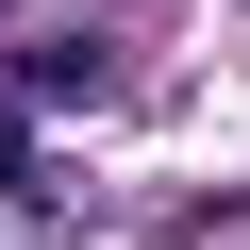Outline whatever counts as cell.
Here are the masks:
<instances>
[{
  "mask_svg": "<svg viewBox=\"0 0 250 250\" xmlns=\"http://www.w3.org/2000/svg\"><path fill=\"white\" fill-rule=\"evenodd\" d=\"M0 17H17V0H0Z\"/></svg>",
  "mask_w": 250,
  "mask_h": 250,
  "instance_id": "obj_1",
  "label": "cell"
}]
</instances>
